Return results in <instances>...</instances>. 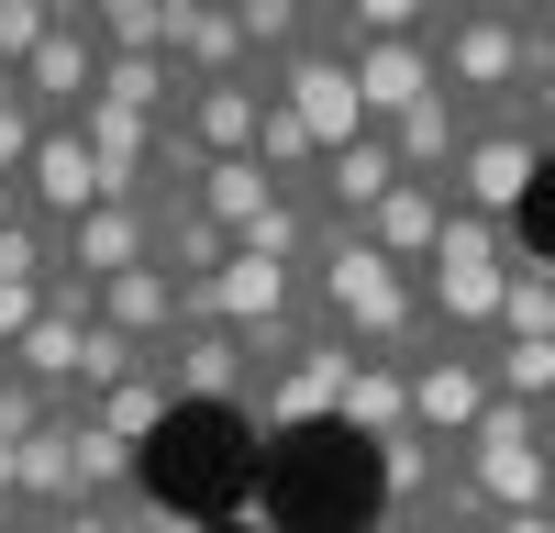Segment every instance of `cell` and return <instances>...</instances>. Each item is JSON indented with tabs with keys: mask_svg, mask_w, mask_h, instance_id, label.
I'll list each match as a JSON object with an SVG mask.
<instances>
[{
	"mask_svg": "<svg viewBox=\"0 0 555 533\" xmlns=\"http://www.w3.org/2000/svg\"><path fill=\"white\" fill-rule=\"evenodd\" d=\"M311 311H322V334H345L356 355H378V367H411V355L434 344L411 266H389L356 222H322V245H311Z\"/></svg>",
	"mask_w": 555,
	"mask_h": 533,
	"instance_id": "1",
	"label": "cell"
},
{
	"mask_svg": "<svg viewBox=\"0 0 555 533\" xmlns=\"http://www.w3.org/2000/svg\"><path fill=\"white\" fill-rule=\"evenodd\" d=\"M555 56V34H544V12H434V78H444V101L467 112V133H489V122H522V89H533V67Z\"/></svg>",
	"mask_w": 555,
	"mask_h": 533,
	"instance_id": "2",
	"label": "cell"
},
{
	"mask_svg": "<svg viewBox=\"0 0 555 533\" xmlns=\"http://www.w3.org/2000/svg\"><path fill=\"white\" fill-rule=\"evenodd\" d=\"M512 222H489V211H455L444 200V234H434V256H423V323H434V344H489L500 334V278H512Z\"/></svg>",
	"mask_w": 555,
	"mask_h": 533,
	"instance_id": "3",
	"label": "cell"
},
{
	"mask_svg": "<svg viewBox=\"0 0 555 533\" xmlns=\"http://www.w3.org/2000/svg\"><path fill=\"white\" fill-rule=\"evenodd\" d=\"M455 478L500 511H555V444H544V412H522V400H489L478 433L455 444Z\"/></svg>",
	"mask_w": 555,
	"mask_h": 533,
	"instance_id": "4",
	"label": "cell"
},
{
	"mask_svg": "<svg viewBox=\"0 0 555 533\" xmlns=\"http://www.w3.org/2000/svg\"><path fill=\"white\" fill-rule=\"evenodd\" d=\"M400 389H411V433L434 444V456H455V444L478 433V412H489V344H423L400 367Z\"/></svg>",
	"mask_w": 555,
	"mask_h": 533,
	"instance_id": "5",
	"label": "cell"
},
{
	"mask_svg": "<svg viewBox=\"0 0 555 533\" xmlns=\"http://www.w3.org/2000/svg\"><path fill=\"white\" fill-rule=\"evenodd\" d=\"M544 167H555V145H544L533 122H489V133H467L444 200H455V211H489V222H512V234H522V200H533Z\"/></svg>",
	"mask_w": 555,
	"mask_h": 533,
	"instance_id": "6",
	"label": "cell"
},
{
	"mask_svg": "<svg viewBox=\"0 0 555 533\" xmlns=\"http://www.w3.org/2000/svg\"><path fill=\"white\" fill-rule=\"evenodd\" d=\"M267 101H289L300 133H311L322 156H345L356 133H378V122H366V101H356V67H345V56H322V44H289V56L267 67Z\"/></svg>",
	"mask_w": 555,
	"mask_h": 533,
	"instance_id": "7",
	"label": "cell"
},
{
	"mask_svg": "<svg viewBox=\"0 0 555 533\" xmlns=\"http://www.w3.org/2000/svg\"><path fill=\"white\" fill-rule=\"evenodd\" d=\"M23 112L34 122H78L89 112V89H101V34H89V0H56V34L23 56Z\"/></svg>",
	"mask_w": 555,
	"mask_h": 533,
	"instance_id": "8",
	"label": "cell"
},
{
	"mask_svg": "<svg viewBox=\"0 0 555 533\" xmlns=\"http://www.w3.org/2000/svg\"><path fill=\"white\" fill-rule=\"evenodd\" d=\"M345 378H356V344H345V334H311L289 367H278V378L245 400V433H267V444H278V433H300V422H334Z\"/></svg>",
	"mask_w": 555,
	"mask_h": 533,
	"instance_id": "9",
	"label": "cell"
},
{
	"mask_svg": "<svg viewBox=\"0 0 555 533\" xmlns=\"http://www.w3.org/2000/svg\"><path fill=\"white\" fill-rule=\"evenodd\" d=\"M156 378H167L178 412H245V400H256V367H245V344L222 334V323H190V334L156 355Z\"/></svg>",
	"mask_w": 555,
	"mask_h": 533,
	"instance_id": "10",
	"label": "cell"
},
{
	"mask_svg": "<svg viewBox=\"0 0 555 533\" xmlns=\"http://www.w3.org/2000/svg\"><path fill=\"white\" fill-rule=\"evenodd\" d=\"M101 200H112V190H101V156H89V133H78V122H44V133H34V156H23V211L67 234V222H78V211H101Z\"/></svg>",
	"mask_w": 555,
	"mask_h": 533,
	"instance_id": "11",
	"label": "cell"
},
{
	"mask_svg": "<svg viewBox=\"0 0 555 533\" xmlns=\"http://www.w3.org/2000/svg\"><path fill=\"white\" fill-rule=\"evenodd\" d=\"M101 323H112L122 344H145V355H167L178 334L201 323V289H178L167 266H122V278L101 289Z\"/></svg>",
	"mask_w": 555,
	"mask_h": 533,
	"instance_id": "12",
	"label": "cell"
},
{
	"mask_svg": "<svg viewBox=\"0 0 555 533\" xmlns=\"http://www.w3.org/2000/svg\"><path fill=\"white\" fill-rule=\"evenodd\" d=\"M356 101H366V122H400V112H423V101H444V78H434V34H400V44H356Z\"/></svg>",
	"mask_w": 555,
	"mask_h": 533,
	"instance_id": "13",
	"label": "cell"
},
{
	"mask_svg": "<svg viewBox=\"0 0 555 533\" xmlns=\"http://www.w3.org/2000/svg\"><path fill=\"white\" fill-rule=\"evenodd\" d=\"M122 266H156V211H133V200H101V211H78V222H67V278L112 289Z\"/></svg>",
	"mask_w": 555,
	"mask_h": 533,
	"instance_id": "14",
	"label": "cell"
},
{
	"mask_svg": "<svg viewBox=\"0 0 555 533\" xmlns=\"http://www.w3.org/2000/svg\"><path fill=\"white\" fill-rule=\"evenodd\" d=\"M256 122H267V67L256 78H222V89H190V112H178V133L222 167V156H256Z\"/></svg>",
	"mask_w": 555,
	"mask_h": 533,
	"instance_id": "15",
	"label": "cell"
},
{
	"mask_svg": "<svg viewBox=\"0 0 555 533\" xmlns=\"http://www.w3.org/2000/svg\"><path fill=\"white\" fill-rule=\"evenodd\" d=\"M334 422H345L356 444H378V456L423 444V433H411V389H400V367H378V355H356V378H345V400H334Z\"/></svg>",
	"mask_w": 555,
	"mask_h": 533,
	"instance_id": "16",
	"label": "cell"
},
{
	"mask_svg": "<svg viewBox=\"0 0 555 533\" xmlns=\"http://www.w3.org/2000/svg\"><path fill=\"white\" fill-rule=\"evenodd\" d=\"M356 234L378 245L389 266H411V278H423V256H434V234H444V190H434V178H400V190H389L378 211H366Z\"/></svg>",
	"mask_w": 555,
	"mask_h": 533,
	"instance_id": "17",
	"label": "cell"
},
{
	"mask_svg": "<svg viewBox=\"0 0 555 533\" xmlns=\"http://www.w3.org/2000/svg\"><path fill=\"white\" fill-rule=\"evenodd\" d=\"M400 190V156H389V133H356L345 156H322V222H366Z\"/></svg>",
	"mask_w": 555,
	"mask_h": 533,
	"instance_id": "18",
	"label": "cell"
},
{
	"mask_svg": "<svg viewBox=\"0 0 555 533\" xmlns=\"http://www.w3.org/2000/svg\"><path fill=\"white\" fill-rule=\"evenodd\" d=\"M23 533H201V522L156 489H112V500H67L56 522H23Z\"/></svg>",
	"mask_w": 555,
	"mask_h": 533,
	"instance_id": "19",
	"label": "cell"
},
{
	"mask_svg": "<svg viewBox=\"0 0 555 533\" xmlns=\"http://www.w3.org/2000/svg\"><path fill=\"white\" fill-rule=\"evenodd\" d=\"M389 156H400V178H434V190H444L455 156H467V112H455V101L400 112V122H389Z\"/></svg>",
	"mask_w": 555,
	"mask_h": 533,
	"instance_id": "20",
	"label": "cell"
},
{
	"mask_svg": "<svg viewBox=\"0 0 555 533\" xmlns=\"http://www.w3.org/2000/svg\"><path fill=\"white\" fill-rule=\"evenodd\" d=\"M12 500H23V522H56L67 500H78V456H67V422H44L23 456H12Z\"/></svg>",
	"mask_w": 555,
	"mask_h": 533,
	"instance_id": "21",
	"label": "cell"
},
{
	"mask_svg": "<svg viewBox=\"0 0 555 533\" xmlns=\"http://www.w3.org/2000/svg\"><path fill=\"white\" fill-rule=\"evenodd\" d=\"M555 334V256L512 245V278H500V334L489 344H544Z\"/></svg>",
	"mask_w": 555,
	"mask_h": 533,
	"instance_id": "22",
	"label": "cell"
},
{
	"mask_svg": "<svg viewBox=\"0 0 555 533\" xmlns=\"http://www.w3.org/2000/svg\"><path fill=\"white\" fill-rule=\"evenodd\" d=\"M178 412V400H167V378L145 367V378H122V389H101V400H78V412L67 422H89V433H112V444H133V456H145V433Z\"/></svg>",
	"mask_w": 555,
	"mask_h": 533,
	"instance_id": "23",
	"label": "cell"
},
{
	"mask_svg": "<svg viewBox=\"0 0 555 533\" xmlns=\"http://www.w3.org/2000/svg\"><path fill=\"white\" fill-rule=\"evenodd\" d=\"M267 200H289V190H278V178H267L256 156H222V167L201 178V211H211V222H222V234H234V245H245L256 222H267Z\"/></svg>",
	"mask_w": 555,
	"mask_h": 533,
	"instance_id": "24",
	"label": "cell"
},
{
	"mask_svg": "<svg viewBox=\"0 0 555 533\" xmlns=\"http://www.w3.org/2000/svg\"><path fill=\"white\" fill-rule=\"evenodd\" d=\"M167 12L178 0H89V34L101 56H167Z\"/></svg>",
	"mask_w": 555,
	"mask_h": 533,
	"instance_id": "25",
	"label": "cell"
},
{
	"mask_svg": "<svg viewBox=\"0 0 555 533\" xmlns=\"http://www.w3.org/2000/svg\"><path fill=\"white\" fill-rule=\"evenodd\" d=\"M67 456H78V500L145 489V456H133V444H112V433H89V422H67Z\"/></svg>",
	"mask_w": 555,
	"mask_h": 533,
	"instance_id": "26",
	"label": "cell"
},
{
	"mask_svg": "<svg viewBox=\"0 0 555 533\" xmlns=\"http://www.w3.org/2000/svg\"><path fill=\"white\" fill-rule=\"evenodd\" d=\"M489 389L522 400V412H555V334L544 344H489Z\"/></svg>",
	"mask_w": 555,
	"mask_h": 533,
	"instance_id": "27",
	"label": "cell"
},
{
	"mask_svg": "<svg viewBox=\"0 0 555 533\" xmlns=\"http://www.w3.org/2000/svg\"><path fill=\"white\" fill-rule=\"evenodd\" d=\"M56 34V0H0V78H23V56Z\"/></svg>",
	"mask_w": 555,
	"mask_h": 533,
	"instance_id": "28",
	"label": "cell"
},
{
	"mask_svg": "<svg viewBox=\"0 0 555 533\" xmlns=\"http://www.w3.org/2000/svg\"><path fill=\"white\" fill-rule=\"evenodd\" d=\"M34 133H44V122L23 112V89L0 78V178H23V156H34Z\"/></svg>",
	"mask_w": 555,
	"mask_h": 533,
	"instance_id": "29",
	"label": "cell"
},
{
	"mask_svg": "<svg viewBox=\"0 0 555 533\" xmlns=\"http://www.w3.org/2000/svg\"><path fill=\"white\" fill-rule=\"evenodd\" d=\"M44 323V289H23V278H0V355H12L23 334Z\"/></svg>",
	"mask_w": 555,
	"mask_h": 533,
	"instance_id": "30",
	"label": "cell"
},
{
	"mask_svg": "<svg viewBox=\"0 0 555 533\" xmlns=\"http://www.w3.org/2000/svg\"><path fill=\"white\" fill-rule=\"evenodd\" d=\"M522 122L555 145V56H544V67H533V89H522Z\"/></svg>",
	"mask_w": 555,
	"mask_h": 533,
	"instance_id": "31",
	"label": "cell"
},
{
	"mask_svg": "<svg viewBox=\"0 0 555 533\" xmlns=\"http://www.w3.org/2000/svg\"><path fill=\"white\" fill-rule=\"evenodd\" d=\"M12 222H23V178H0V234H12Z\"/></svg>",
	"mask_w": 555,
	"mask_h": 533,
	"instance_id": "32",
	"label": "cell"
},
{
	"mask_svg": "<svg viewBox=\"0 0 555 533\" xmlns=\"http://www.w3.org/2000/svg\"><path fill=\"white\" fill-rule=\"evenodd\" d=\"M0 533H23V500H12V489H0Z\"/></svg>",
	"mask_w": 555,
	"mask_h": 533,
	"instance_id": "33",
	"label": "cell"
},
{
	"mask_svg": "<svg viewBox=\"0 0 555 533\" xmlns=\"http://www.w3.org/2000/svg\"><path fill=\"white\" fill-rule=\"evenodd\" d=\"M544 444H555V412H544Z\"/></svg>",
	"mask_w": 555,
	"mask_h": 533,
	"instance_id": "34",
	"label": "cell"
},
{
	"mask_svg": "<svg viewBox=\"0 0 555 533\" xmlns=\"http://www.w3.org/2000/svg\"><path fill=\"white\" fill-rule=\"evenodd\" d=\"M544 34H555V12H544Z\"/></svg>",
	"mask_w": 555,
	"mask_h": 533,
	"instance_id": "35",
	"label": "cell"
}]
</instances>
